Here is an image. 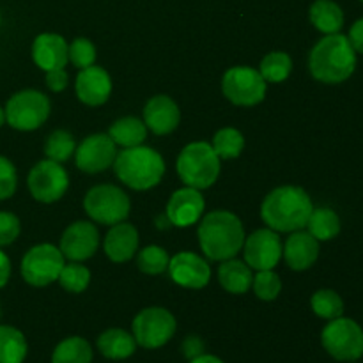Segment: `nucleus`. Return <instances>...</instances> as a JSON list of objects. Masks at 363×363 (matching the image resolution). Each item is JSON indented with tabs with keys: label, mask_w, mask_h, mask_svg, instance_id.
I'll use <instances>...</instances> for the list:
<instances>
[{
	"label": "nucleus",
	"mask_w": 363,
	"mask_h": 363,
	"mask_svg": "<svg viewBox=\"0 0 363 363\" xmlns=\"http://www.w3.org/2000/svg\"><path fill=\"white\" fill-rule=\"evenodd\" d=\"M245 262L252 269H273L282 257V241L272 229H259L248 236L243 243Z\"/></svg>",
	"instance_id": "nucleus-13"
},
{
	"label": "nucleus",
	"mask_w": 363,
	"mask_h": 363,
	"mask_svg": "<svg viewBox=\"0 0 363 363\" xmlns=\"http://www.w3.org/2000/svg\"><path fill=\"white\" fill-rule=\"evenodd\" d=\"M27 339L18 328L0 325V363H23L27 358Z\"/></svg>",
	"instance_id": "nucleus-27"
},
{
	"label": "nucleus",
	"mask_w": 363,
	"mask_h": 363,
	"mask_svg": "<svg viewBox=\"0 0 363 363\" xmlns=\"http://www.w3.org/2000/svg\"><path fill=\"white\" fill-rule=\"evenodd\" d=\"M4 123H6V112H4V108L0 106V128L4 126Z\"/></svg>",
	"instance_id": "nucleus-45"
},
{
	"label": "nucleus",
	"mask_w": 363,
	"mask_h": 363,
	"mask_svg": "<svg viewBox=\"0 0 363 363\" xmlns=\"http://www.w3.org/2000/svg\"><path fill=\"white\" fill-rule=\"evenodd\" d=\"M18 188L16 167L6 156H0V201H6L14 195Z\"/></svg>",
	"instance_id": "nucleus-38"
},
{
	"label": "nucleus",
	"mask_w": 363,
	"mask_h": 363,
	"mask_svg": "<svg viewBox=\"0 0 363 363\" xmlns=\"http://www.w3.org/2000/svg\"><path fill=\"white\" fill-rule=\"evenodd\" d=\"M307 227L308 233L318 241H330L340 233V218L333 209L314 208L308 216Z\"/></svg>",
	"instance_id": "nucleus-28"
},
{
	"label": "nucleus",
	"mask_w": 363,
	"mask_h": 363,
	"mask_svg": "<svg viewBox=\"0 0 363 363\" xmlns=\"http://www.w3.org/2000/svg\"><path fill=\"white\" fill-rule=\"evenodd\" d=\"M347 39H350L354 52L363 53V18H360V20H357L353 25H351Z\"/></svg>",
	"instance_id": "nucleus-42"
},
{
	"label": "nucleus",
	"mask_w": 363,
	"mask_h": 363,
	"mask_svg": "<svg viewBox=\"0 0 363 363\" xmlns=\"http://www.w3.org/2000/svg\"><path fill=\"white\" fill-rule=\"evenodd\" d=\"M117 156L116 144L108 135L96 133L85 138L74 151V162L80 170L98 174L113 165Z\"/></svg>",
	"instance_id": "nucleus-14"
},
{
	"label": "nucleus",
	"mask_w": 363,
	"mask_h": 363,
	"mask_svg": "<svg viewBox=\"0 0 363 363\" xmlns=\"http://www.w3.org/2000/svg\"><path fill=\"white\" fill-rule=\"evenodd\" d=\"M4 112H6V123L14 130H38L50 116V99L43 92L27 89L11 96Z\"/></svg>",
	"instance_id": "nucleus-7"
},
{
	"label": "nucleus",
	"mask_w": 363,
	"mask_h": 363,
	"mask_svg": "<svg viewBox=\"0 0 363 363\" xmlns=\"http://www.w3.org/2000/svg\"><path fill=\"white\" fill-rule=\"evenodd\" d=\"M308 67L315 80L323 84H342L357 67V52L347 35L328 34L312 48Z\"/></svg>",
	"instance_id": "nucleus-2"
},
{
	"label": "nucleus",
	"mask_w": 363,
	"mask_h": 363,
	"mask_svg": "<svg viewBox=\"0 0 363 363\" xmlns=\"http://www.w3.org/2000/svg\"><path fill=\"white\" fill-rule=\"evenodd\" d=\"M199 243L211 261L233 259L243 248V223L230 211H211L199 225Z\"/></svg>",
	"instance_id": "nucleus-3"
},
{
	"label": "nucleus",
	"mask_w": 363,
	"mask_h": 363,
	"mask_svg": "<svg viewBox=\"0 0 363 363\" xmlns=\"http://www.w3.org/2000/svg\"><path fill=\"white\" fill-rule=\"evenodd\" d=\"M84 208L94 222L103 225H116L130 215V199L113 184H99L91 188L84 199Z\"/></svg>",
	"instance_id": "nucleus-8"
},
{
	"label": "nucleus",
	"mask_w": 363,
	"mask_h": 363,
	"mask_svg": "<svg viewBox=\"0 0 363 363\" xmlns=\"http://www.w3.org/2000/svg\"><path fill=\"white\" fill-rule=\"evenodd\" d=\"M113 170L126 186L144 191L151 190L162 181L165 174V162L155 149L137 145L117 152Z\"/></svg>",
	"instance_id": "nucleus-4"
},
{
	"label": "nucleus",
	"mask_w": 363,
	"mask_h": 363,
	"mask_svg": "<svg viewBox=\"0 0 363 363\" xmlns=\"http://www.w3.org/2000/svg\"><path fill=\"white\" fill-rule=\"evenodd\" d=\"M177 174L186 186L204 190L220 176V158L208 142H191L177 158Z\"/></svg>",
	"instance_id": "nucleus-5"
},
{
	"label": "nucleus",
	"mask_w": 363,
	"mask_h": 363,
	"mask_svg": "<svg viewBox=\"0 0 363 363\" xmlns=\"http://www.w3.org/2000/svg\"><path fill=\"white\" fill-rule=\"evenodd\" d=\"M11 277V261L2 250H0V289L9 282Z\"/></svg>",
	"instance_id": "nucleus-43"
},
{
	"label": "nucleus",
	"mask_w": 363,
	"mask_h": 363,
	"mask_svg": "<svg viewBox=\"0 0 363 363\" xmlns=\"http://www.w3.org/2000/svg\"><path fill=\"white\" fill-rule=\"evenodd\" d=\"M69 186V176L60 163L52 160H43L32 167L28 174V190L32 197L39 202H55L66 194Z\"/></svg>",
	"instance_id": "nucleus-12"
},
{
	"label": "nucleus",
	"mask_w": 363,
	"mask_h": 363,
	"mask_svg": "<svg viewBox=\"0 0 363 363\" xmlns=\"http://www.w3.org/2000/svg\"><path fill=\"white\" fill-rule=\"evenodd\" d=\"M287 266L294 272L308 269L319 257V241L305 230H294L282 248Z\"/></svg>",
	"instance_id": "nucleus-20"
},
{
	"label": "nucleus",
	"mask_w": 363,
	"mask_h": 363,
	"mask_svg": "<svg viewBox=\"0 0 363 363\" xmlns=\"http://www.w3.org/2000/svg\"><path fill=\"white\" fill-rule=\"evenodd\" d=\"M252 286H254V293L257 294V298H261L264 301L275 300L280 294V291H282L280 277L273 269H262V272H259L254 277Z\"/></svg>",
	"instance_id": "nucleus-36"
},
{
	"label": "nucleus",
	"mask_w": 363,
	"mask_h": 363,
	"mask_svg": "<svg viewBox=\"0 0 363 363\" xmlns=\"http://www.w3.org/2000/svg\"><path fill=\"white\" fill-rule=\"evenodd\" d=\"M131 328L137 346L145 350H158L172 339L177 323L167 308L149 307L135 315Z\"/></svg>",
	"instance_id": "nucleus-9"
},
{
	"label": "nucleus",
	"mask_w": 363,
	"mask_h": 363,
	"mask_svg": "<svg viewBox=\"0 0 363 363\" xmlns=\"http://www.w3.org/2000/svg\"><path fill=\"white\" fill-rule=\"evenodd\" d=\"M98 351L108 360H126L137 351V340L126 330L110 328L98 337Z\"/></svg>",
	"instance_id": "nucleus-23"
},
{
	"label": "nucleus",
	"mask_w": 363,
	"mask_h": 363,
	"mask_svg": "<svg viewBox=\"0 0 363 363\" xmlns=\"http://www.w3.org/2000/svg\"><path fill=\"white\" fill-rule=\"evenodd\" d=\"M181 121L179 106L169 96H155L144 108V124L156 135L172 133Z\"/></svg>",
	"instance_id": "nucleus-19"
},
{
	"label": "nucleus",
	"mask_w": 363,
	"mask_h": 363,
	"mask_svg": "<svg viewBox=\"0 0 363 363\" xmlns=\"http://www.w3.org/2000/svg\"><path fill=\"white\" fill-rule=\"evenodd\" d=\"M67 43L59 34H39L32 45V59L43 71L62 69L67 64Z\"/></svg>",
	"instance_id": "nucleus-21"
},
{
	"label": "nucleus",
	"mask_w": 363,
	"mask_h": 363,
	"mask_svg": "<svg viewBox=\"0 0 363 363\" xmlns=\"http://www.w3.org/2000/svg\"><path fill=\"white\" fill-rule=\"evenodd\" d=\"M138 248V233L131 223H116L105 238V254L113 262H126Z\"/></svg>",
	"instance_id": "nucleus-22"
},
{
	"label": "nucleus",
	"mask_w": 363,
	"mask_h": 363,
	"mask_svg": "<svg viewBox=\"0 0 363 363\" xmlns=\"http://www.w3.org/2000/svg\"><path fill=\"white\" fill-rule=\"evenodd\" d=\"M20 220L9 211H0V248L14 243L20 236Z\"/></svg>",
	"instance_id": "nucleus-39"
},
{
	"label": "nucleus",
	"mask_w": 363,
	"mask_h": 363,
	"mask_svg": "<svg viewBox=\"0 0 363 363\" xmlns=\"http://www.w3.org/2000/svg\"><path fill=\"white\" fill-rule=\"evenodd\" d=\"M52 363H92V347L82 337H67L53 350Z\"/></svg>",
	"instance_id": "nucleus-29"
},
{
	"label": "nucleus",
	"mask_w": 363,
	"mask_h": 363,
	"mask_svg": "<svg viewBox=\"0 0 363 363\" xmlns=\"http://www.w3.org/2000/svg\"><path fill=\"white\" fill-rule=\"evenodd\" d=\"M211 147L218 155L220 160H233L241 155L245 147V138L241 131L234 130V128H223L213 138Z\"/></svg>",
	"instance_id": "nucleus-32"
},
{
	"label": "nucleus",
	"mask_w": 363,
	"mask_h": 363,
	"mask_svg": "<svg viewBox=\"0 0 363 363\" xmlns=\"http://www.w3.org/2000/svg\"><path fill=\"white\" fill-rule=\"evenodd\" d=\"M351 363H357V362H351Z\"/></svg>",
	"instance_id": "nucleus-47"
},
{
	"label": "nucleus",
	"mask_w": 363,
	"mask_h": 363,
	"mask_svg": "<svg viewBox=\"0 0 363 363\" xmlns=\"http://www.w3.org/2000/svg\"><path fill=\"white\" fill-rule=\"evenodd\" d=\"M108 137L121 147H137L147 137V126L137 117H123L110 126Z\"/></svg>",
	"instance_id": "nucleus-26"
},
{
	"label": "nucleus",
	"mask_w": 363,
	"mask_h": 363,
	"mask_svg": "<svg viewBox=\"0 0 363 363\" xmlns=\"http://www.w3.org/2000/svg\"><path fill=\"white\" fill-rule=\"evenodd\" d=\"M291 71H293V60L287 53L284 52H272L261 60V67L259 73L266 82L272 84H280L289 78Z\"/></svg>",
	"instance_id": "nucleus-30"
},
{
	"label": "nucleus",
	"mask_w": 363,
	"mask_h": 363,
	"mask_svg": "<svg viewBox=\"0 0 363 363\" xmlns=\"http://www.w3.org/2000/svg\"><path fill=\"white\" fill-rule=\"evenodd\" d=\"M169 262H170V257L169 254H167L165 248L156 247V245L144 248V250L138 254V259H137L138 269L147 273V275H160V273L167 272Z\"/></svg>",
	"instance_id": "nucleus-35"
},
{
	"label": "nucleus",
	"mask_w": 363,
	"mask_h": 363,
	"mask_svg": "<svg viewBox=\"0 0 363 363\" xmlns=\"http://www.w3.org/2000/svg\"><path fill=\"white\" fill-rule=\"evenodd\" d=\"M181 351H183V354L188 358V360H194V358L204 354V340L197 335L186 337V339L183 340Z\"/></svg>",
	"instance_id": "nucleus-40"
},
{
	"label": "nucleus",
	"mask_w": 363,
	"mask_h": 363,
	"mask_svg": "<svg viewBox=\"0 0 363 363\" xmlns=\"http://www.w3.org/2000/svg\"><path fill=\"white\" fill-rule=\"evenodd\" d=\"M218 280L220 286L230 294H245L252 287L254 277H252V268L247 262L240 259H227L222 261V266L218 268Z\"/></svg>",
	"instance_id": "nucleus-24"
},
{
	"label": "nucleus",
	"mask_w": 363,
	"mask_h": 363,
	"mask_svg": "<svg viewBox=\"0 0 363 363\" xmlns=\"http://www.w3.org/2000/svg\"><path fill=\"white\" fill-rule=\"evenodd\" d=\"M0 23H2V16H0Z\"/></svg>",
	"instance_id": "nucleus-46"
},
{
	"label": "nucleus",
	"mask_w": 363,
	"mask_h": 363,
	"mask_svg": "<svg viewBox=\"0 0 363 363\" xmlns=\"http://www.w3.org/2000/svg\"><path fill=\"white\" fill-rule=\"evenodd\" d=\"M99 233L94 223L91 222H74L64 230L60 238V252L64 259L73 262L85 261L92 257L98 250Z\"/></svg>",
	"instance_id": "nucleus-15"
},
{
	"label": "nucleus",
	"mask_w": 363,
	"mask_h": 363,
	"mask_svg": "<svg viewBox=\"0 0 363 363\" xmlns=\"http://www.w3.org/2000/svg\"><path fill=\"white\" fill-rule=\"evenodd\" d=\"M326 353L337 362H358L363 357V330L350 318L332 319L321 333Z\"/></svg>",
	"instance_id": "nucleus-6"
},
{
	"label": "nucleus",
	"mask_w": 363,
	"mask_h": 363,
	"mask_svg": "<svg viewBox=\"0 0 363 363\" xmlns=\"http://www.w3.org/2000/svg\"><path fill=\"white\" fill-rule=\"evenodd\" d=\"M74 152V138L69 131L57 130L48 137L45 144L46 158L52 162L64 163L69 160V156Z\"/></svg>",
	"instance_id": "nucleus-33"
},
{
	"label": "nucleus",
	"mask_w": 363,
	"mask_h": 363,
	"mask_svg": "<svg viewBox=\"0 0 363 363\" xmlns=\"http://www.w3.org/2000/svg\"><path fill=\"white\" fill-rule=\"evenodd\" d=\"M57 280L67 293L78 294L87 289L89 282H91V272L78 262H71V264H64Z\"/></svg>",
	"instance_id": "nucleus-34"
},
{
	"label": "nucleus",
	"mask_w": 363,
	"mask_h": 363,
	"mask_svg": "<svg viewBox=\"0 0 363 363\" xmlns=\"http://www.w3.org/2000/svg\"><path fill=\"white\" fill-rule=\"evenodd\" d=\"M312 25L323 34H337L344 27V11L333 0H315L308 11Z\"/></svg>",
	"instance_id": "nucleus-25"
},
{
	"label": "nucleus",
	"mask_w": 363,
	"mask_h": 363,
	"mask_svg": "<svg viewBox=\"0 0 363 363\" xmlns=\"http://www.w3.org/2000/svg\"><path fill=\"white\" fill-rule=\"evenodd\" d=\"M67 57L80 69L92 66L96 60V46L89 39L77 38L67 48Z\"/></svg>",
	"instance_id": "nucleus-37"
},
{
	"label": "nucleus",
	"mask_w": 363,
	"mask_h": 363,
	"mask_svg": "<svg viewBox=\"0 0 363 363\" xmlns=\"http://www.w3.org/2000/svg\"><path fill=\"white\" fill-rule=\"evenodd\" d=\"M46 85L52 89L53 92H60L67 87V73L62 69H52L46 71Z\"/></svg>",
	"instance_id": "nucleus-41"
},
{
	"label": "nucleus",
	"mask_w": 363,
	"mask_h": 363,
	"mask_svg": "<svg viewBox=\"0 0 363 363\" xmlns=\"http://www.w3.org/2000/svg\"><path fill=\"white\" fill-rule=\"evenodd\" d=\"M170 279L181 287L186 289H202L209 284L211 279V268L208 262L191 252H181L176 254L169 262Z\"/></svg>",
	"instance_id": "nucleus-16"
},
{
	"label": "nucleus",
	"mask_w": 363,
	"mask_h": 363,
	"mask_svg": "<svg viewBox=\"0 0 363 363\" xmlns=\"http://www.w3.org/2000/svg\"><path fill=\"white\" fill-rule=\"evenodd\" d=\"M190 363H225L223 360H220L218 357H215V354H201V357L194 358V360H190Z\"/></svg>",
	"instance_id": "nucleus-44"
},
{
	"label": "nucleus",
	"mask_w": 363,
	"mask_h": 363,
	"mask_svg": "<svg viewBox=\"0 0 363 363\" xmlns=\"http://www.w3.org/2000/svg\"><path fill=\"white\" fill-rule=\"evenodd\" d=\"M204 197L197 188H181L174 191L167 204V218L176 227H190L199 222L204 213Z\"/></svg>",
	"instance_id": "nucleus-17"
},
{
	"label": "nucleus",
	"mask_w": 363,
	"mask_h": 363,
	"mask_svg": "<svg viewBox=\"0 0 363 363\" xmlns=\"http://www.w3.org/2000/svg\"><path fill=\"white\" fill-rule=\"evenodd\" d=\"M360 2H363V0H360Z\"/></svg>",
	"instance_id": "nucleus-48"
},
{
	"label": "nucleus",
	"mask_w": 363,
	"mask_h": 363,
	"mask_svg": "<svg viewBox=\"0 0 363 363\" xmlns=\"http://www.w3.org/2000/svg\"><path fill=\"white\" fill-rule=\"evenodd\" d=\"M64 255L60 248L43 243L30 248L21 259V277L34 287H45L59 279L64 268Z\"/></svg>",
	"instance_id": "nucleus-10"
},
{
	"label": "nucleus",
	"mask_w": 363,
	"mask_h": 363,
	"mask_svg": "<svg viewBox=\"0 0 363 363\" xmlns=\"http://www.w3.org/2000/svg\"><path fill=\"white\" fill-rule=\"evenodd\" d=\"M312 206L307 191L300 186H280L266 195L261 216L275 233H294L307 227Z\"/></svg>",
	"instance_id": "nucleus-1"
},
{
	"label": "nucleus",
	"mask_w": 363,
	"mask_h": 363,
	"mask_svg": "<svg viewBox=\"0 0 363 363\" xmlns=\"http://www.w3.org/2000/svg\"><path fill=\"white\" fill-rule=\"evenodd\" d=\"M222 91L230 103L238 106H254L266 96V80L257 69L236 66L225 71Z\"/></svg>",
	"instance_id": "nucleus-11"
},
{
	"label": "nucleus",
	"mask_w": 363,
	"mask_h": 363,
	"mask_svg": "<svg viewBox=\"0 0 363 363\" xmlns=\"http://www.w3.org/2000/svg\"><path fill=\"white\" fill-rule=\"evenodd\" d=\"M77 96L82 103L89 106H99L110 98L112 78L103 67L89 66L80 69L77 77Z\"/></svg>",
	"instance_id": "nucleus-18"
},
{
	"label": "nucleus",
	"mask_w": 363,
	"mask_h": 363,
	"mask_svg": "<svg viewBox=\"0 0 363 363\" xmlns=\"http://www.w3.org/2000/svg\"><path fill=\"white\" fill-rule=\"evenodd\" d=\"M311 307L318 318L332 321V319L340 318L344 314V301L335 291L321 289L314 293L311 300Z\"/></svg>",
	"instance_id": "nucleus-31"
}]
</instances>
